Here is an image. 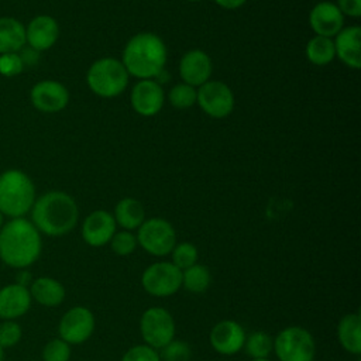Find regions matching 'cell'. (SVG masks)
Instances as JSON below:
<instances>
[{
    "mask_svg": "<svg viewBox=\"0 0 361 361\" xmlns=\"http://www.w3.org/2000/svg\"><path fill=\"white\" fill-rule=\"evenodd\" d=\"M116 224L123 230H137L145 220V209L142 203L134 197H123L117 202L113 214Z\"/></svg>",
    "mask_w": 361,
    "mask_h": 361,
    "instance_id": "603a6c76",
    "label": "cell"
},
{
    "mask_svg": "<svg viewBox=\"0 0 361 361\" xmlns=\"http://www.w3.org/2000/svg\"><path fill=\"white\" fill-rule=\"evenodd\" d=\"M309 25L314 35L334 38L344 27V16L333 1H319L309 11Z\"/></svg>",
    "mask_w": 361,
    "mask_h": 361,
    "instance_id": "e0dca14e",
    "label": "cell"
},
{
    "mask_svg": "<svg viewBox=\"0 0 361 361\" xmlns=\"http://www.w3.org/2000/svg\"><path fill=\"white\" fill-rule=\"evenodd\" d=\"M168 100L172 107L178 110H186L196 104V87L186 83H176L172 86L168 94Z\"/></svg>",
    "mask_w": 361,
    "mask_h": 361,
    "instance_id": "f1b7e54d",
    "label": "cell"
},
{
    "mask_svg": "<svg viewBox=\"0 0 361 361\" xmlns=\"http://www.w3.org/2000/svg\"><path fill=\"white\" fill-rule=\"evenodd\" d=\"M37 199L32 179L21 169L0 173V212L6 219L25 217Z\"/></svg>",
    "mask_w": 361,
    "mask_h": 361,
    "instance_id": "277c9868",
    "label": "cell"
},
{
    "mask_svg": "<svg viewBox=\"0 0 361 361\" xmlns=\"http://www.w3.org/2000/svg\"><path fill=\"white\" fill-rule=\"evenodd\" d=\"M23 338V329L18 320H1L0 322V347L3 350L13 348Z\"/></svg>",
    "mask_w": 361,
    "mask_h": 361,
    "instance_id": "d6a6232c",
    "label": "cell"
},
{
    "mask_svg": "<svg viewBox=\"0 0 361 361\" xmlns=\"http://www.w3.org/2000/svg\"><path fill=\"white\" fill-rule=\"evenodd\" d=\"M96 320L93 312L82 305L68 309L58 323V337L71 345L87 341L94 331Z\"/></svg>",
    "mask_w": 361,
    "mask_h": 361,
    "instance_id": "8fae6325",
    "label": "cell"
},
{
    "mask_svg": "<svg viewBox=\"0 0 361 361\" xmlns=\"http://www.w3.org/2000/svg\"><path fill=\"white\" fill-rule=\"evenodd\" d=\"M212 282L210 269L206 265L195 264L182 271V288L190 293H203Z\"/></svg>",
    "mask_w": 361,
    "mask_h": 361,
    "instance_id": "484cf974",
    "label": "cell"
},
{
    "mask_svg": "<svg viewBox=\"0 0 361 361\" xmlns=\"http://www.w3.org/2000/svg\"><path fill=\"white\" fill-rule=\"evenodd\" d=\"M212 72V58L202 49H190L180 58L179 76L186 85L199 87L204 82L210 80Z\"/></svg>",
    "mask_w": 361,
    "mask_h": 361,
    "instance_id": "d6986e66",
    "label": "cell"
},
{
    "mask_svg": "<svg viewBox=\"0 0 361 361\" xmlns=\"http://www.w3.org/2000/svg\"><path fill=\"white\" fill-rule=\"evenodd\" d=\"M72 355L71 344L63 341L62 338H51L45 343L41 351L42 361H69Z\"/></svg>",
    "mask_w": 361,
    "mask_h": 361,
    "instance_id": "f546056e",
    "label": "cell"
},
{
    "mask_svg": "<svg viewBox=\"0 0 361 361\" xmlns=\"http://www.w3.org/2000/svg\"><path fill=\"white\" fill-rule=\"evenodd\" d=\"M24 71V63L18 52H8L0 55V75L13 78Z\"/></svg>",
    "mask_w": 361,
    "mask_h": 361,
    "instance_id": "e575fe53",
    "label": "cell"
},
{
    "mask_svg": "<svg viewBox=\"0 0 361 361\" xmlns=\"http://www.w3.org/2000/svg\"><path fill=\"white\" fill-rule=\"evenodd\" d=\"M142 289L154 298H168L182 288V271L171 261H157L141 274Z\"/></svg>",
    "mask_w": 361,
    "mask_h": 361,
    "instance_id": "9c48e42d",
    "label": "cell"
},
{
    "mask_svg": "<svg viewBox=\"0 0 361 361\" xmlns=\"http://www.w3.org/2000/svg\"><path fill=\"white\" fill-rule=\"evenodd\" d=\"M117 224L113 214L107 210L99 209L89 213L82 223V238L90 247H103L110 243L113 234L117 231Z\"/></svg>",
    "mask_w": 361,
    "mask_h": 361,
    "instance_id": "9a60e30c",
    "label": "cell"
},
{
    "mask_svg": "<svg viewBox=\"0 0 361 361\" xmlns=\"http://www.w3.org/2000/svg\"><path fill=\"white\" fill-rule=\"evenodd\" d=\"M130 75L123 62L116 58H100L94 61L86 72V83L89 89L103 99L120 96L127 85Z\"/></svg>",
    "mask_w": 361,
    "mask_h": 361,
    "instance_id": "5b68a950",
    "label": "cell"
},
{
    "mask_svg": "<svg viewBox=\"0 0 361 361\" xmlns=\"http://www.w3.org/2000/svg\"><path fill=\"white\" fill-rule=\"evenodd\" d=\"M58 38L59 24L48 14H38L25 25V44L38 52L52 48Z\"/></svg>",
    "mask_w": 361,
    "mask_h": 361,
    "instance_id": "ac0fdd59",
    "label": "cell"
},
{
    "mask_svg": "<svg viewBox=\"0 0 361 361\" xmlns=\"http://www.w3.org/2000/svg\"><path fill=\"white\" fill-rule=\"evenodd\" d=\"M31 306L28 286L11 282L0 288V320H18L30 312Z\"/></svg>",
    "mask_w": 361,
    "mask_h": 361,
    "instance_id": "2e32d148",
    "label": "cell"
},
{
    "mask_svg": "<svg viewBox=\"0 0 361 361\" xmlns=\"http://www.w3.org/2000/svg\"><path fill=\"white\" fill-rule=\"evenodd\" d=\"M340 345L350 354H361V316L358 312L344 314L337 324Z\"/></svg>",
    "mask_w": 361,
    "mask_h": 361,
    "instance_id": "7402d4cb",
    "label": "cell"
},
{
    "mask_svg": "<svg viewBox=\"0 0 361 361\" xmlns=\"http://www.w3.org/2000/svg\"><path fill=\"white\" fill-rule=\"evenodd\" d=\"M109 244H110L111 251L120 257H127V255L133 254L138 245L135 234L128 230L116 231Z\"/></svg>",
    "mask_w": 361,
    "mask_h": 361,
    "instance_id": "4dcf8cb0",
    "label": "cell"
},
{
    "mask_svg": "<svg viewBox=\"0 0 361 361\" xmlns=\"http://www.w3.org/2000/svg\"><path fill=\"white\" fill-rule=\"evenodd\" d=\"M251 361H271L269 358H255V360H251Z\"/></svg>",
    "mask_w": 361,
    "mask_h": 361,
    "instance_id": "60d3db41",
    "label": "cell"
},
{
    "mask_svg": "<svg viewBox=\"0 0 361 361\" xmlns=\"http://www.w3.org/2000/svg\"><path fill=\"white\" fill-rule=\"evenodd\" d=\"M30 100L38 111L58 113L68 106L69 90L58 80L44 79L31 87Z\"/></svg>",
    "mask_w": 361,
    "mask_h": 361,
    "instance_id": "7c38bea8",
    "label": "cell"
},
{
    "mask_svg": "<svg viewBox=\"0 0 361 361\" xmlns=\"http://www.w3.org/2000/svg\"><path fill=\"white\" fill-rule=\"evenodd\" d=\"M305 54L309 62L316 66H326L331 63L333 59L336 58L333 38L320 37V35L312 37L306 44Z\"/></svg>",
    "mask_w": 361,
    "mask_h": 361,
    "instance_id": "d4e9b609",
    "label": "cell"
},
{
    "mask_svg": "<svg viewBox=\"0 0 361 361\" xmlns=\"http://www.w3.org/2000/svg\"><path fill=\"white\" fill-rule=\"evenodd\" d=\"M196 103L207 116L224 118L234 110L235 99L227 83L221 80H207L196 89Z\"/></svg>",
    "mask_w": 361,
    "mask_h": 361,
    "instance_id": "30bf717a",
    "label": "cell"
},
{
    "mask_svg": "<svg viewBox=\"0 0 361 361\" xmlns=\"http://www.w3.org/2000/svg\"><path fill=\"white\" fill-rule=\"evenodd\" d=\"M245 330L235 320H220L209 333V343L212 348L220 355H234L240 353L245 341Z\"/></svg>",
    "mask_w": 361,
    "mask_h": 361,
    "instance_id": "5bb4252c",
    "label": "cell"
},
{
    "mask_svg": "<svg viewBox=\"0 0 361 361\" xmlns=\"http://www.w3.org/2000/svg\"><path fill=\"white\" fill-rule=\"evenodd\" d=\"M32 302L44 307H58L66 298V289L61 281L52 276L32 278L28 285Z\"/></svg>",
    "mask_w": 361,
    "mask_h": 361,
    "instance_id": "44dd1931",
    "label": "cell"
},
{
    "mask_svg": "<svg viewBox=\"0 0 361 361\" xmlns=\"http://www.w3.org/2000/svg\"><path fill=\"white\" fill-rule=\"evenodd\" d=\"M138 245L154 257H166L176 244V231L173 226L162 217L145 219L137 228Z\"/></svg>",
    "mask_w": 361,
    "mask_h": 361,
    "instance_id": "52a82bcc",
    "label": "cell"
},
{
    "mask_svg": "<svg viewBox=\"0 0 361 361\" xmlns=\"http://www.w3.org/2000/svg\"><path fill=\"white\" fill-rule=\"evenodd\" d=\"M140 333L144 344L161 350L175 338L176 326L169 310L161 306H152L142 312L140 319Z\"/></svg>",
    "mask_w": 361,
    "mask_h": 361,
    "instance_id": "ba28073f",
    "label": "cell"
},
{
    "mask_svg": "<svg viewBox=\"0 0 361 361\" xmlns=\"http://www.w3.org/2000/svg\"><path fill=\"white\" fill-rule=\"evenodd\" d=\"M336 6L343 16L351 18H358L361 16V0H337Z\"/></svg>",
    "mask_w": 361,
    "mask_h": 361,
    "instance_id": "d590c367",
    "label": "cell"
},
{
    "mask_svg": "<svg viewBox=\"0 0 361 361\" xmlns=\"http://www.w3.org/2000/svg\"><path fill=\"white\" fill-rule=\"evenodd\" d=\"M133 110L144 117L155 116L161 111L165 103V93L159 82L155 79L138 80L130 93Z\"/></svg>",
    "mask_w": 361,
    "mask_h": 361,
    "instance_id": "4fadbf2b",
    "label": "cell"
},
{
    "mask_svg": "<svg viewBox=\"0 0 361 361\" xmlns=\"http://www.w3.org/2000/svg\"><path fill=\"white\" fill-rule=\"evenodd\" d=\"M161 361H190L192 348L186 341L172 340L159 351Z\"/></svg>",
    "mask_w": 361,
    "mask_h": 361,
    "instance_id": "1f68e13d",
    "label": "cell"
},
{
    "mask_svg": "<svg viewBox=\"0 0 361 361\" xmlns=\"http://www.w3.org/2000/svg\"><path fill=\"white\" fill-rule=\"evenodd\" d=\"M6 223V217H4V214L0 212V228L3 227V224Z\"/></svg>",
    "mask_w": 361,
    "mask_h": 361,
    "instance_id": "f35d334b",
    "label": "cell"
},
{
    "mask_svg": "<svg viewBox=\"0 0 361 361\" xmlns=\"http://www.w3.org/2000/svg\"><path fill=\"white\" fill-rule=\"evenodd\" d=\"M274 353L279 361H314L316 341L302 326H288L274 337Z\"/></svg>",
    "mask_w": 361,
    "mask_h": 361,
    "instance_id": "8992f818",
    "label": "cell"
},
{
    "mask_svg": "<svg viewBox=\"0 0 361 361\" xmlns=\"http://www.w3.org/2000/svg\"><path fill=\"white\" fill-rule=\"evenodd\" d=\"M23 47H25V25L14 17H0V55L18 52Z\"/></svg>",
    "mask_w": 361,
    "mask_h": 361,
    "instance_id": "cb8c5ba5",
    "label": "cell"
},
{
    "mask_svg": "<svg viewBox=\"0 0 361 361\" xmlns=\"http://www.w3.org/2000/svg\"><path fill=\"white\" fill-rule=\"evenodd\" d=\"M121 361H161V357L158 350L147 344H137L123 354Z\"/></svg>",
    "mask_w": 361,
    "mask_h": 361,
    "instance_id": "836d02e7",
    "label": "cell"
},
{
    "mask_svg": "<svg viewBox=\"0 0 361 361\" xmlns=\"http://www.w3.org/2000/svg\"><path fill=\"white\" fill-rule=\"evenodd\" d=\"M30 214L31 223L41 234L48 237H62L76 227L79 207L69 193L49 190L35 199Z\"/></svg>",
    "mask_w": 361,
    "mask_h": 361,
    "instance_id": "7a4b0ae2",
    "label": "cell"
},
{
    "mask_svg": "<svg viewBox=\"0 0 361 361\" xmlns=\"http://www.w3.org/2000/svg\"><path fill=\"white\" fill-rule=\"evenodd\" d=\"M171 258H172V264L179 268L180 271L197 264L199 259V251L196 248L195 244L188 243V241H182V243H176L173 250L171 251Z\"/></svg>",
    "mask_w": 361,
    "mask_h": 361,
    "instance_id": "83f0119b",
    "label": "cell"
},
{
    "mask_svg": "<svg viewBox=\"0 0 361 361\" xmlns=\"http://www.w3.org/2000/svg\"><path fill=\"white\" fill-rule=\"evenodd\" d=\"M213 1L224 10H237L247 3V0H213Z\"/></svg>",
    "mask_w": 361,
    "mask_h": 361,
    "instance_id": "74e56055",
    "label": "cell"
},
{
    "mask_svg": "<svg viewBox=\"0 0 361 361\" xmlns=\"http://www.w3.org/2000/svg\"><path fill=\"white\" fill-rule=\"evenodd\" d=\"M336 56L348 68L360 69L361 66V28L358 25L343 27L334 37Z\"/></svg>",
    "mask_w": 361,
    "mask_h": 361,
    "instance_id": "ffe728a7",
    "label": "cell"
},
{
    "mask_svg": "<svg viewBox=\"0 0 361 361\" xmlns=\"http://www.w3.org/2000/svg\"><path fill=\"white\" fill-rule=\"evenodd\" d=\"M42 252V234L27 217L8 219L0 228V261L16 271L28 269Z\"/></svg>",
    "mask_w": 361,
    "mask_h": 361,
    "instance_id": "6da1fadb",
    "label": "cell"
},
{
    "mask_svg": "<svg viewBox=\"0 0 361 361\" xmlns=\"http://www.w3.org/2000/svg\"><path fill=\"white\" fill-rule=\"evenodd\" d=\"M168 59L166 45L154 32H138L133 35L124 49L121 62L130 76L137 79H155L164 72Z\"/></svg>",
    "mask_w": 361,
    "mask_h": 361,
    "instance_id": "3957f363",
    "label": "cell"
},
{
    "mask_svg": "<svg viewBox=\"0 0 361 361\" xmlns=\"http://www.w3.org/2000/svg\"><path fill=\"white\" fill-rule=\"evenodd\" d=\"M186 1H200V0H186Z\"/></svg>",
    "mask_w": 361,
    "mask_h": 361,
    "instance_id": "b9f144b4",
    "label": "cell"
},
{
    "mask_svg": "<svg viewBox=\"0 0 361 361\" xmlns=\"http://www.w3.org/2000/svg\"><path fill=\"white\" fill-rule=\"evenodd\" d=\"M243 350L251 360L268 358L274 353V337L265 331H252L245 337Z\"/></svg>",
    "mask_w": 361,
    "mask_h": 361,
    "instance_id": "4316f807",
    "label": "cell"
},
{
    "mask_svg": "<svg viewBox=\"0 0 361 361\" xmlns=\"http://www.w3.org/2000/svg\"><path fill=\"white\" fill-rule=\"evenodd\" d=\"M18 54H20V58H21V61H23V63H24V68H25V66H32V65H35V63L38 62V59H39V52L35 51V49H32V48H30L28 45H27V47H23V48L18 51Z\"/></svg>",
    "mask_w": 361,
    "mask_h": 361,
    "instance_id": "8d00e7d4",
    "label": "cell"
},
{
    "mask_svg": "<svg viewBox=\"0 0 361 361\" xmlns=\"http://www.w3.org/2000/svg\"><path fill=\"white\" fill-rule=\"evenodd\" d=\"M4 358H6V350L0 347V361H4Z\"/></svg>",
    "mask_w": 361,
    "mask_h": 361,
    "instance_id": "ab89813d",
    "label": "cell"
}]
</instances>
